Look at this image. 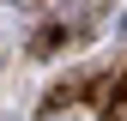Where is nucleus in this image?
Listing matches in <instances>:
<instances>
[{"label": "nucleus", "mask_w": 127, "mask_h": 121, "mask_svg": "<svg viewBox=\"0 0 127 121\" xmlns=\"http://www.w3.org/2000/svg\"><path fill=\"white\" fill-rule=\"evenodd\" d=\"M42 121H73V115L67 109H42Z\"/></svg>", "instance_id": "f257e3e1"}]
</instances>
